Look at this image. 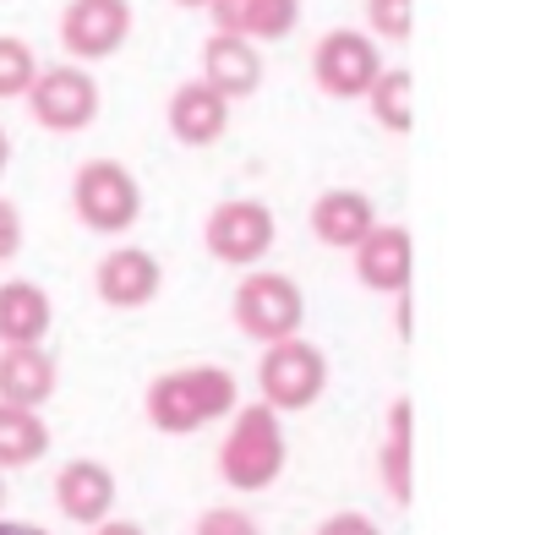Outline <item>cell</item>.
<instances>
[{"label":"cell","mask_w":557,"mask_h":535,"mask_svg":"<svg viewBox=\"0 0 557 535\" xmlns=\"http://www.w3.org/2000/svg\"><path fill=\"white\" fill-rule=\"evenodd\" d=\"M224 410H235V377L224 366H175L148 383V421L170 437H186Z\"/></svg>","instance_id":"6da1fadb"},{"label":"cell","mask_w":557,"mask_h":535,"mask_svg":"<svg viewBox=\"0 0 557 535\" xmlns=\"http://www.w3.org/2000/svg\"><path fill=\"white\" fill-rule=\"evenodd\" d=\"M285 470V432H278V410L273 405H251L235 415L224 448H219V475L235 492H262Z\"/></svg>","instance_id":"7a4b0ae2"},{"label":"cell","mask_w":557,"mask_h":535,"mask_svg":"<svg viewBox=\"0 0 557 535\" xmlns=\"http://www.w3.org/2000/svg\"><path fill=\"white\" fill-rule=\"evenodd\" d=\"M72 208H77V219H83L88 229L121 235V229L137 224L143 191H137V181H132L126 164H115V159H88V164L77 170V181H72Z\"/></svg>","instance_id":"3957f363"},{"label":"cell","mask_w":557,"mask_h":535,"mask_svg":"<svg viewBox=\"0 0 557 535\" xmlns=\"http://www.w3.org/2000/svg\"><path fill=\"white\" fill-rule=\"evenodd\" d=\"M301 318H307V301H301L296 279H285V274H251L235 285V328L246 339H262V345L296 339Z\"/></svg>","instance_id":"277c9868"},{"label":"cell","mask_w":557,"mask_h":535,"mask_svg":"<svg viewBox=\"0 0 557 535\" xmlns=\"http://www.w3.org/2000/svg\"><path fill=\"white\" fill-rule=\"evenodd\" d=\"M257 388H262V405H273V410H307L329 388V361L318 345L278 339V345H268V356L257 366Z\"/></svg>","instance_id":"5b68a950"},{"label":"cell","mask_w":557,"mask_h":535,"mask_svg":"<svg viewBox=\"0 0 557 535\" xmlns=\"http://www.w3.org/2000/svg\"><path fill=\"white\" fill-rule=\"evenodd\" d=\"M28 104L45 132H83L99 115V83L77 66H50V72H39Z\"/></svg>","instance_id":"8992f818"},{"label":"cell","mask_w":557,"mask_h":535,"mask_svg":"<svg viewBox=\"0 0 557 535\" xmlns=\"http://www.w3.org/2000/svg\"><path fill=\"white\" fill-rule=\"evenodd\" d=\"M312 72H318V88H323V94H334V99H361V94H372V88H377L383 61H377L372 39H361V34H345V28H339V34H329V39L318 45Z\"/></svg>","instance_id":"52a82bcc"},{"label":"cell","mask_w":557,"mask_h":535,"mask_svg":"<svg viewBox=\"0 0 557 535\" xmlns=\"http://www.w3.org/2000/svg\"><path fill=\"white\" fill-rule=\"evenodd\" d=\"M132 34V7L126 0H72L61 12V45L77 61H104L126 45Z\"/></svg>","instance_id":"ba28073f"},{"label":"cell","mask_w":557,"mask_h":535,"mask_svg":"<svg viewBox=\"0 0 557 535\" xmlns=\"http://www.w3.org/2000/svg\"><path fill=\"white\" fill-rule=\"evenodd\" d=\"M273 246V213L262 202H219L208 213V251L219 262H257Z\"/></svg>","instance_id":"9c48e42d"},{"label":"cell","mask_w":557,"mask_h":535,"mask_svg":"<svg viewBox=\"0 0 557 535\" xmlns=\"http://www.w3.org/2000/svg\"><path fill=\"white\" fill-rule=\"evenodd\" d=\"M356 274L367 290L377 296H405L410 274H416V246L405 224H377L361 246H356Z\"/></svg>","instance_id":"30bf717a"},{"label":"cell","mask_w":557,"mask_h":535,"mask_svg":"<svg viewBox=\"0 0 557 535\" xmlns=\"http://www.w3.org/2000/svg\"><path fill=\"white\" fill-rule=\"evenodd\" d=\"M159 285H164V274H159L153 251H143V246H121V251H110V257L99 262V274H94L99 301L115 307V312H137V307H148V301L159 296Z\"/></svg>","instance_id":"8fae6325"},{"label":"cell","mask_w":557,"mask_h":535,"mask_svg":"<svg viewBox=\"0 0 557 535\" xmlns=\"http://www.w3.org/2000/svg\"><path fill=\"white\" fill-rule=\"evenodd\" d=\"M55 394V356L45 345H0V405L39 410Z\"/></svg>","instance_id":"7c38bea8"},{"label":"cell","mask_w":557,"mask_h":535,"mask_svg":"<svg viewBox=\"0 0 557 535\" xmlns=\"http://www.w3.org/2000/svg\"><path fill=\"white\" fill-rule=\"evenodd\" d=\"M55 502H61L66 519L99 524V519H110V508H115V475H110L99 459H72V464H61V475H55Z\"/></svg>","instance_id":"4fadbf2b"},{"label":"cell","mask_w":557,"mask_h":535,"mask_svg":"<svg viewBox=\"0 0 557 535\" xmlns=\"http://www.w3.org/2000/svg\"><path fill=\"white\" fill-rule=\"evenodd\" d=\"M224 126H230V99H224L219 88H208V83H186V88H175V99H170V132H175L186 148H208V142H219Z\"/></svg>","instance_id":"5bb4252c"},{"label":"cell","mask_w":557,"mask_h":535,"mask_svg":"<svg viewBox=\"0 0 557 535\" xmlns=\"http://www.w3.org/2000/svg\"><path fill=\"white\" fill-rule=\"evenodd\" d=\"M312 229L323 246H339V251H356L372 229H377V208L367 191H323L312 202Z\"/></svg>","instance_id":"9a60e30c"},{"label":"cell","mask_w":557,"mask_h":535,"mask_svg":"<svg viewBox=\"0 0 557 535\" xmlns=\"http://www.w3.org/2000/svg\"><path fill=\"white\" fill-rule=\"evenodd\" d=\"M377 470H383V486H388L394 502L416 497V405L410 399L388 405V432H383V448H377Z\"/></svg>","instance_id":"2e32d148"},{"label":"cell","mask_w":557,"mask_h":535,"mask_svg":"<svg viewBox=\"0 0 557 535\" xmlns=\"http://www.w3.org/2000/svg\"><path fill=\"white\" fill-rule=\"evenodd\" d=\"M202 83L219 88L224 99H246V94H257V83H262V61H257V50H251L246 39L213 34V39L202 45Z\"/></svg>","instance_id":"e0dca14e"},{"label":"cell","mask_w":557,"mask_h":535,"mask_svg":"<svg viewBox=\"0 0 557 535\" xmlns=\"http://www.w3.org/2000/svg\"><path fill=\"white\" fill-rule=\"evenodd\" d=\"M219 34L235 39H285L301 17V0H213Z\"/></svg>","instance_id":"ac0fdd59"},{"label":"cell","mask_w":557,"mask_h":535,"mask_svg":"<svg viewBox=\"0 0 557 535\" xmlns=\"http://www.w3.org/2000/svg\"><path fill=\"white\" fill-rule=\"evenodd\" d=\"M50 296L34 279H7L0 285V345H45L50 334Z\"/></svg>","instance_id":"d6986e66"},{"label":"cell","mask_w":557,"mask_h":535,"mask_svg":"<svg viewBox=\"0 0 557 535\" xmlns=\"http://www.w3.org/2000/svg\"><path fill=\"white\" fill-rule=\"evenodd\" d=\"M45 448H50V426L39 421V410L0 405V470L34 464V459H45Z\"/></svg>","instance_id":"ffe728a7"},{"label":"cell","mask_w":557,"mask_h":535,"mask_svg":"<svg viewBox=\"0 0 557 535\" xmlns=\"http://www.w3.org/2000/svg\"><path fill=\"white\" fill-rule=\"evenodd\" d=\"M34 83H39L34 50H28L23 39L0 34V99H23V94H34Z\"/></svg>","instance_id":"44dd1931"},{"label":"cell","mask_w":557,"mask_h":535,"mask_svg":"<svg viewBox=\"0 0 557 535\" xmlns=\"http://www.w3.org/2000/svg\"><path fill=\"white\" fill-rule=\"evenodd\" d=\"M367 99H372V115L388 132H410V72H383Z\"/></svg>","instance_id":"7402d4cb"},{"label":"cell","mask_w":557,"mask_h":535,"mask_svg":"<svg viewBox=\"0 0 557 535\" xmlns=\"http://www.w3.org/2000/svg\"><path fill=\"white\" fill-rule=\"evenodd\" d=\"M367 23L383 39H410V0H367Z\"/></svg>","instance_id":"603a6c76"},{"label":"cell","mask_w":557,"mask_h":535,"mask_svg":"<svg viewBox=\"0 0 557 535\" xmlns=\"http://www.w3.org/2000/svg\"><path fill=\"white\" fill-rule=\"evenodd\" d=\"M197 535H257V524L240 508H208L197 519Z\"/></svg>","instance_id":"cb8c5ba5"},{"label":"cell","mask_w":557,"mask_h":535,"mask_svg":"<svg viewBox=\"0 0 557 535\" xmlns=\"http://www.w3.org/2000/svg\"><path fill=\"white\" fill-rule=\"evenodd\" d=\"M23 251V213L12 197H0V262H12Z\"/></svg>","instance_id":"d4e9b609"},{"label":"cell","mask_w":557,"mask_h":535,"mask_svg":"<svg viewBox=\"0 0 557 535\" xmlns=\"http://www.w3.org/2000/svg\"><path fill=\"white\" fill-rule=\"evenodd\" d=\"M318 535H377V524L367 513H334V519H323Z\"/></svg>","instance_id":"484cf974"},{"label":"cell","mask_w":557,"mask_h":535,"mask_svg":"<svg viewBox=\"0 0 557 535\" xmlns=\"http://www.w3.org/2000/svg\"><path fill=\"white\" fill-rule=\"evenodd\" d=\"M99 535H143V530H137L132 519H104V524H99Z\"/></svg>","instance_id":"4316f807"},{"label":"cell","mask_w":557,"mask_h":535,"mask_svg":"<svg viewBox=\"0 0 557 535\" xmlns=\"http://www.w3.org/2000/svg\"><path fill=\"white\" fill-rule=\"evenodd\" d=\"M0 535H50L39 524H17V519H0Z\"/></svg>","instance_id":"83f0119b"},{"label":"cell","mask_w":557,"mask_h":535,"mask_svg":"<svg viewBox=\"0 0 557 535\" xmlns=\"http://www.w3.org/2000/svg\"><path fill=\"white\" fill-rule=\"evenodd\" d=\"M7 164H12V137L0 132V175H7Z\"/></svg>","instance_id":"f1b7e54d"},{"label":"cell","mask_w":557,"mask_h":535,"mask_svg":"<svg viewBox=\"0 0 557 535\" xmlns=\"http://www.w3.org/2000/svg\"><path fill=\"white\" fill-rule=\"evenodd\" d=\"M181 7H213V0H181Z\"/></svg>","instance_id":"f546056e"},{"label":"cell","mask_w":557,"mask_h":535,"mask_svg":"<svg viewBox=\"0 0 557 535\" xmlns=\"http://www.w3.org/2000/svg\"><path fill=\"white\" fill-rule=\"evenodd\" d=\"M0 502H7V481H0Z\"/></svg>","instance_id":"4dcf8cb0"}]
</instances>
